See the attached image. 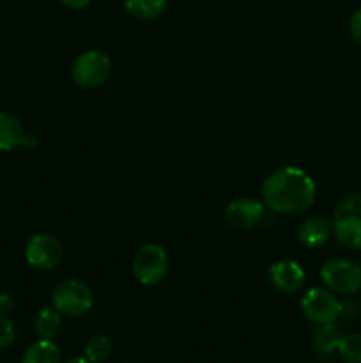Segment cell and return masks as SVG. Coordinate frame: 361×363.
<instances>
[{
	"instance_id": "16",
	"label": "cell",
	"mask_w": 361,
	"mask_h": 363,
	"mask_svg": "<svg viewBox=\"0 0 361 363\" xmlns=\"http://www.w3.org/2000/svg\"><path fill=\"white\" fill-rule=\"evenodd\" d=\"M127 13L140 20H154L166 11L168 0H124Z\"/></svg>"
},
{
	"instance_id": "20",
	"label": "cell",
	"mask_w": 361,
	"mask_h": 363,
	"mask_svg": "<svg viewBox=\"0 0 361 363\" xmlns=\"http://www.w3.org/2000/svg\"><path fill=\"white\" fill-rule=\"evenodd\" d=\"M349 30H350V35H353V38L361 45V7L354 11V14L350 16Z\"/></svg>"
},
{
	"instance_id": "23",
	"label": "cell",
	"mask_w": 361,
	"mask_h": 363,
	"mask_svg": "<svg viewBox=\"0 0 361 363\" xmlns=\"http://www.w3.org/2000/svg\"><path fill=\"white\" fill-rule=\"evenodd\" d=\"M66 363H91L87 360V358H80V357H76V358H71V360H67Z\"/></svg>"
},
{
	"instance_id": "8",
	"label": "cell",
	"mask_w": 361,
	"mask_h": 363,
	"mask_svg": "<svg viewBox=\"0 0 361 363\" xmlns=\"http://www.w3.org/2000/svg\"><path fill=\"white\" fill-rule=\"evenodd\" d=\"M25 259L32 268L48 272L62 261V245L50 234H34L25 245Z\"/></svg>"
},
{
	"instance_id": "7",
	"label": "cell",
	"mask_w": 361,
	"mask_h": 363,
	"mask_svg": "<svg viewBox=\"0 0 361 363\" xmlns=\"http://www.w3.org/2000/svg\"><path fill=\"white\" fill-rule=\"evenodd\" d=\"M321 279L329 291L354 294L361 289V268L345 259H331L321 269Z\"/></svg>"
},
{
	"instance_id": "19",
	"label": "cell",
	"mask_w": 361,
	"mask_h": 363,
	"mask_svg": "<svg viewBox=\"0 0 361 363\" xmlns=\"http://www.w3.org/2000/svg\"><path fill=\"white\" fill-rule=\"evenodd\" d=\"M16 339V328L6 314H0V347H7Z\"/></svg>"
},
{
	"instance_id": "12",
	"label": "cell",
	"mask_w": 361,
	"mask_h": 363,
	"mask_svg": "<svg viewBox=\"0 0 361 363\" xmlns=\"http://www.w3.org/2000/svg\"><path fill=\"white\" fill-rule=\"evenodd\" d=\"M25 131L13 113L0 112V151H14L25 144Z\"/></svg>"
},
{
	"instance_id": "9",
	"label": "cell",
	"mask_w": 361,
	"mask_h": 363,
	"mask_svg": "<svg viewBox=\"0 0 361 363\" xmlns=\"http://www.w3.org/2000/svg\"><path fill=\"white\" fill-rule=\"evenodd\" d=\"M264 216V204L255 199H237L225 209V220L232 229H251Z\"/></svg>"
},
{
	"instance_id": "2",
	"label": "cell",
	"mask_w": 361,
	"mask_h": 363,
	"mask_svg": "<svg viewBox=\"0 0 361 363\" xmlns=\"http://www.w3.org/2000/svg\"><path fill=\"white\" fill-rule=\"evenodd\" d=\"M53 307L64 315L78 318V315L87 314L94 303V296L87 284L80 282L76 279L62 280L57 284L52 293Z\"/></svg>"
},
{
	"instance_id": "11",
	"label": "cell",
	"mask_w": 361,
	"mask_h": 363,
	"mask_svg": "<svg viewBox=\"0 0 361 363\" xmlns=\"http://www.w3.org/2000/svg\"><path fill=\"white\" fill-rule=\"evenodd\" d=\"M329 234H331V225L321 216H311V218L304 220L297 230V238L301 243L310 248L322 247L329 240Z\"/></svg>"
},
{
	"instance_id": "22",
	"label": "cell",
	"mask_w": 361,
	"mask_h": 363,
	"mask_svg": "<svg viewBox=\"0 0 361 363\" xmlns=\"http://www.w3.org/2000/svg\"><path fill=\"white\" fill-rule=\"evenodd\" d=\"M60 2H62L64 6L71 7V9H84V7H87L92 0H60Z\"/></svg>"
},
{
	"instance_id": "17",
	"label": "cell",
	"mask_w": 361,
	"mask_h": 363,
	"mask_svg": "<svg viewBox=\"0 0 361 363\" xmlns=\"http://www.w3.org/2000/svg\"><path fill=\"white\" fill-rule=\"evenodd\" d=\"M112 354V342L108 337L98 335L92 337L85 346V358L91 363H103L106 362Z\"/></svg>"
},
{
	"instance_id": "18",
	"label": "cell",
	"mask_w": 361,
	"mask_h": 363,
	"mask_svg": "<svg viewBox=\"0 0 361 363\" xmlns=\"http://www.w3.org/2000/svg\"><path fill=\"white\" fill-rule=\"evenodd\" d=\"M340 357L347 363H361V335L360 333H350L343 335L338 344Z\"/></svg>"
},
{
	"instance_id": "6",
	"label": "cell",
	"mask_w": 361,
	"mask_h": 363,
	"mask_svg": "<svg viewBox=\"0 0 361 363\" xmlns=\"http://www.w3.org/2000/svg\"><path fill=\"white\" fill-rule=\"evenodd\" d=\"M301 311L308 321L315 325H328V323H335L342 315V303L336 300L331 291L314 287L304 293L301 300Z\"/></svg>"
},
{
	"instance_id": "15",
	"label": "cell",
	"mask_w": 361,
	"mask_h": 363,
	"mask_svg": "<svg viewBox=\"0 0 361 363\" xmlns=\"http://www.w3.org/2000/svg\"><path fill=\"white\" fill-rule=\"evenodd\" d=\"M343 333L340 326L335 323H328V325H319L317 332L314 337V350L319 354H331L333 351L338 350V344L342 340Z\"/></svg>"
},
{
	"instance_id": "3",
	"label": "cell",
	"mask_w": 361,
	"mask_h": 363,
	"mask_svg": "<svg viewBox=\"0 0 361 363\" xmlns=\"http://www.w3.org/2000/svg\"><path fill=\"white\" fill-rule=\"evenodd\" d=\"M333 229L340 243L361 248V195H349L336 206Z\"/></svg>"
},
{
	"instance_id": "5",
	"label": "cell",
	"mask_w": 361,
	"mask_h": 363,
	"mask_svg": "<svg viewBox=\"0 0 361 363\" xmlns=\"http://www.w3.org/2000/svg\"><path fill=\"white\" fill-rule=\"evenodd\" d=\"M110 73H112V60L106 53L99 52V50H88V52L80 53L74 59L73 67H71V74L73 80L76 82L80 87H99L108 80Z\"/></svg>"
},
{
	"instance_id": "14",
	"label": "cell",
	"mask_w": 361,
	"mask_h": 363,
	"mask_svg": "<svg viewBox=\"0 0 361 363\" xmlns=\"http://www.w3.org/2000/svg\"><path fill=\"white\" fill-rule=\"evenodd\" d=\"M60 328H62V318L60 312L55 307H46L35 315L34 330L39 335V339L53 340L59 335Z\"/></svg>"
},
{
	"instance_id": "4",
	"label": "cell",
	"mask_w": 361,
	"mask_h": 363,
	"mask_svg": "<svg viewBox=\"0 0 361 363\" xmlns=\"http://www.w3.org/2000/svg\"><path fill=\"white\" fill-rule=\"evenodd\" d=\"M168 273V255L165 248L147 243L137 250L133 257V275L144 286H156Z\"/></svg>"
},
{
	"instance_id": "21",
	"label": "cell",
	"mask_w": 361,
	"mask_h": 363,
	"mask_svg": "<svg viewBox=\"0 0 361 363\" xmlns=\"http://www.w3.org/2000/svg\"><path fill=\"white\" fill-rule=\"evenodd\" d=\"M13 308H14V298L7 293L0 294V314H9Z\"/></svg>"
},
{
	"instance_id": "10",
	"label": "cell",
	"mask_w": 361,
	"mask_h": 363,
	"mask_svg": "<svg viewBox=\"0 0 361 363\" xmlns=\"http://www.w3.org/2000/svg\"><path fill=\"white\" fill-rule=\"evenodd\" d=\"M273 286L285 294L297 293L304 286V272L297 262L278 261L269 269Z\"/></svg>"
},
{
	"instance_id": "1",
	"label": "cell",
	"mask_w": 361,
	"mask_h": 363,
	"mask_svg": "<svg viewBox=\"0 0 361 363\" xmlns=\"http://www.w3.org/2000/svg\"><path fill=\"white\" fill-rule=\"evenodd\" d=\"M315 183L304 170L297 167H282L265 177L262 197L265 206L283 215H297L314 204Z\"/></svg>"
},
{
	"instance_id": "13",
	"label": "cell",
	"mask_w": 361,
	"mask_h": 363,
	"mask_svg": "<svg viewBox=\"0 0 361 363\" xmlns=\"http://www.w3.org/2000/svg\"><path fill=\"white\" fill-rule=\"evenodd\" d=\"M60 358L62 354H60L59 346L53 344V340L41 339L27 347L21 363H60Z\"/></svg>"
}]
</instances>
